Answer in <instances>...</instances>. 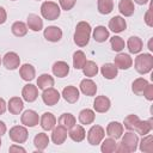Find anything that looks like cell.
I'll use <instances>...</instances> for the list:
<instances>
[{"mask_svg": "<svg viewBox=\"0 0 153 153\" xmlns=\"http://www.w3.org/2000/svg\"><path fill=\"white\" fill-rule=\"evenodd\" d=\"M137 145H139L137 134H135L131 130H129V131L124 133V135H123V137L121 140V143L116 148V152L131 153V152H135L137 149Z\"/></svg>", "mask_w": 153, "mask_h": 153, "instance_id": "cell-1", "label": "cell"}, {"mask_svg": "<svg viewBox=\"0 0 153 153\" xmlns=\"http://www.w3.org/2000/svg\"><path fill=\"white\" fill-rule=\"evenodd\" d=\"M91 36V25L87 22H79L75 26L74 43L78 47H85L88 44Z\"/></svg>", "mask_w": 153, "mask_h": 153, "instance_id": "cell-2", "label": "cell"}, {"mask_svg": "<svg viewBox=\"0 0 153 153\" xmlns=\"http://www.w3.org/2000/svg\"><path fill=\"white\" fill-rule=\"evenodd\" d=\"M153 68V56L151 54H140L135 57V69L140 74H147Z\"/></svg>", "mask_w": 153, "mask_h": 153, "instance_id": "cell-3", "label": "cell"}, {"mask_svg": "<svg viewBox=\"0 0 153 153\" xmlns=\"http://www.w3.org/2000/svg\"><path fill=\"white\" fill-rule=\"evenodd\" d=\"M60 6L54 1H44L41 6V14L47 20H55L60 17Z\"/></svg>", "mask_w": 153, "mask_h": 153, "instance_id": "cell-4", "label": "cell"}, {"mask_svg": "<svg viewBox=\"0 0 153 153\" xmlns=\"http://www.w3.org/2000/svg\"><path fill=\"white\" fill-rule=\"evenodd\" d=\"M104 136H105V131H104L103 127L96 124V126H92L90 128V130L87 133V141L90 145L97 146L103 141Z\"/></svg>", "mask_w": 153, "mask_h": 153, "instance_id": "cell-5", "label": "cell"}, {"mask_svg": "<svg viewBox=\"0 0 153 153\" xmlns=\"http://www.w3.org/2000/svg\"><path fill=\"white\" fill-rule=\"evenodd\" d=\"M29 137L27 129L23 126H14L10 129V139L16 143H24Z\"/></svg>", "mask_w": 153, "mask_h": 153, "instance_id": "cell-6", "label": "cell"}, {"mask_svg": "<svg viewBox=\"0 0 153 153\" xmlns=\"http://www.w3.org/2000/svg\"><path fill=\"white\" fill-rule=\"evenodd\" d=\"M60 93L56 88L54 87H48V88H44L43 90V93H42V99L44 102L45 105L48 106H53L55 105L59 100H60Z\"/></svg>", "mask_w": 153, "mask_h": 153, "instance_id": "cell-7", "label": "cell"}, {"mask_svg": "<svg viewBox=\"0 0 153 153\" xmlns=\"http://www.w3.org/2000/svg\"><path fill=\"white\" fill-rule=\"evenodd\" d=\"M2 63L4 66L10 69V71H13V69H17L20 65V57L17 53L14 51H8L4 55V59H2Z\"/></svg>", "mask_w": 153, "mask_h": 153, "instance_id": "cell-8", "label": "cell"}, {"mask_svg": "<svg viewBox=\"0 0 153 153\" xmlns=\"http://www.w3.org/2000/svg\"><path fill=\"white\" fill-rule=\"evenodd\" d=\"M20 121H22V124H24L25 127H35L38 124L39 117L35 110H25L22 114Z\"/></svg>", "mask_w": 153, "mask_h": 153, "instance_id": "cell-9", "label": "cell"}, {"mask_svg": "<svg viewBox=\"0 0 153 153\" xmlns=\"http://www.w3.org/2000/svg\"><path fill=\"white\" fill-rule=\"evenodd\" d=\"M44 38L49 42H59L62 38V30L59 26H48L44 29Z\"/></svg>", "mask_w": 153, "mask_h": 153, "instance_id": "cell-10", "label": "cell"}, {"mask_svg": "<svg viewBox=\"0 0 153 153\" xmlns=\"http://www.w3.org/2000/svg\"><path fill=\"white\" fill-rule=\"evenodd\" d=\"M22 96H23V99L29 102V103H32L37 99L38 97V88L37 86L32 85V84H26L23 90H22Z\"/></svg>", "mask_w": 153, "mask_h": 153, "instance_id": "cell-11", "label": "cell"}, {"mask_svg": "<svg viewBox=\"0 0 153 153\" xmlns=\"http://www.w3.org/2000/svg\"><path fill=\"white\" fill-rule=\"evenodd\" d=\"M126 27H127L126 19L122 18L121 16H115L109 20V29L115 33H120L124 31Z\"/></svg>", "mask_w": 153, "mask_h": 153, "instance_id": "cell-12", "label": "cell"}, {"mask_svg": "<svg viewBox=\"0 0 153 153\" xmlns=\"http://www.w3.org/2000/svg\"><path fill=\"white\" fill-rule=\"evenodd\" d=\"M114 65L120 69H129L131 67V65H133V59L130 57L129 54L120 53L115 57V63Z\"/></svg>", "mask_w": 153, "mask_h": 153, "instance_id": "cell-13", "label": "cell"}, {"mask_svg": "<svg viewBox=\"0 0 153 153\" xmlns=\"http://www.w3.org/2000/svg\"><path fill=\"white\" fill-rule=\"evenodd\" d=\"M67 129L62 126H57V127H54L53 129V133H51V140L55 145H62L66 139H67Z\"/></svg>", "mask_w": 153, "mask_h": 153, "instance_id": "cell-14", "label": "cell"}, {"mask_svg": "<svg viewBox=\"0 0 153 153\" xmlns=\"http://www.w3.org/2000/svg\"><path fill=\"white\" fill-rule=\"evenodd\" d=\"M79 96H80V93H79V90L75 87V86H66L63 90H62V97H63V99L66 100V102H68V103H71V104H73V103H75L78 99H79Z\"/></svg>", "mask_w": 153, "mask_h": 153, "instance_id": "cell-15", "label": "cell"}, {"mask_svg": "<svg viewBox=\"0 0 153 153\" xmlns=\"http://www.w3.org/2000/svg\"><path fill=\"white\" fill-rule=\"evenodd\" d=\"M106 134L109 135V137H112V139H120L123 134V124H121L120 122H116V121H112L108 124L106 127Z\"/></svg>", "mask_w": 153, "mask_h": 153, "instance_id": "cell-16", "label": "cell"}, {"mask_svg": "<svg viewBox=\"0 0 153 153\" xmlns=\"http://www.w3.org/2000/svg\"><path fill=\"white\" fill-rule=\"evenodd\" d=\"M53 74L57 78H65L69 73V66L65 61H56L51 67Z\"/></svg>", "mask_w": 153, "mask_h": 153, "instance_id": "cell-17", "label": "cell"}, {"mask_svg": "<svg viewBox=\"0 0 153 153\" xmlns=\"http://www.w3.org/2000/svg\"><path fill=\"white\" fill-rule=\"evenodd\" d=\"M110 99L105 96H98L96 97L94 102H93V109L97 111V112H106L109 109H110Z\"/></svg>", "mask_w": 153, "mask_h": 153, "instance_id": "cell-18", "label": "cell"}, {"mask_svg": "<svg viewBox=\"0 0 153 153\" xmlns=\"http://www.w3.org/2000/svg\"><path fill=\"white\" fill-rule=\"evenodd\" d=\"M80 91L88 97H92L97 92V85L91 79H84L80 81Z\"/></svg>", "mask_w": 153, "mask_h": 153, "instance_id": "cell-19", "label": "cell"}, {"mask_svg": "<svg viewBox=\"0 0 153 153\" xmlns=\"http://www.w3.org/2000/svg\"><path fill=\"white\" fill-rule=\"evenodd\" d=\"M68 136H69L73 141H75V142H81V141L85 139V136H86V131H85V129H84L82 126H80V124H74V126L69 129Z\"/></svg>", "mask_w": 153, "mask_h": 153, "instance_id": "cell-20", "label": "cell"}, {"mask_svg": "<svg viewBox=\"0 0 153 153\" xmlns=\"http://www.w3.org/2000/svg\"><path fill=\"white\" fill-rule=\"evenodd\" d=\"M41 127L44 130H53L56 124V117L51 112H44L39 120Z\"/></svg>", "mask_w": 153, "mask_h": 153, "instance_id": "cell-21", "label": "cell"}, {"mask_svg": "<svg viewBox=\"0 0 153 153\" xmlns=\"http://www.w3.org/2000/svg\"><path fill=\"white\" fill-rule=\"evenodd\" d=\"M23 108H24V103H23L22 98H19V97H12L8 100L7 109H8V111L12 115H19L22 112Z\"/></svg>", "mask_w": 153, "mask_h": 153, "instance_id": "cell-22", "label": "cell"}, {"mask_svg": "<svg viewBox=\"0 0 153 153\" xmlns=\"http://www.w3.org/2000/svg\"><path fill=\"white\" fill-rule=\"evenodd\" d=\"M127 47H128L129 53H131V54H137V53L141 51V49H142V47H143V42H142V39H141L140 37H137V36H131V37H129V39H128V42H127Z\"/></svg>", "mask_w": 153, "mask_h": 153, "instance_id": "cell-23", "label": "cell"}, {"mask_svg": "<svg viewBox=\"0 0 153 153\" xmlns=\"http://www.w3.org/2000/svg\"><path fill=\"white\" fill-rule=\"evenodd\" d=\"M100 73L102 75L108 79V80H111V79H115L117 76V73H118V68L114 65V63H104L102 67H100Z\"/></svg>", "mask_w": 153, "mask_h": 153, "instance_id": "cell-24", "label": "cell"}, {"mask_svg": "<svg viewBox=\"0 0 153 153\" xmlns=\"http://www.w3.org/2000/svg\"><path fill=\"white\" fill-rule=\"evenodd\" d=\"M19 74L22 76L23 80L25 81H31L33 80L35 75H36V71H35V67L30 63H24L20 68H19Z\"/></svg>", "mask_w": 153, "mask_h": 153, "instance_id": "cell-25", "label": "cell"}, {"mask_svg": "<svg viewBox=\"0 0 153 153\" xmlns=\"http://www.w3.org/2000/svg\"><path fill=\"white\" fill-rule=\"evenodd\" d=\"M118 11L121 12V14H123L124 17H130L133 16L135 7L133 4V0H121L118 2Z\"/></svg>", "mask_w": 153, "mask_h": 153, "instance_id": "cell-26", "label": "cell"}, {"mask_svg": "<svg viewBox=\"0 0 153 153\" xmlns=\"http://www.w3.org/2000/svg\"><path fill=\"white\" fill-rule=\"evenodd\" d=\"M27 26H29V29H31L35 32L41 31L43 29V20L37 14H29V17H27Z\"/></svg>", "mask_w": 153, "mask_h": 153, "instance_id": "cell-27", "label": "cell"}, {"mask_svg": "<svg viewBox=\"0 0 153 153\" xmlns=\"http://www.w3.org/2000/svg\"><path fill=\"white\" fill-rule=\"evenodd\" d=\"M93 38L96 42H99V43L105 42L109 38V30L103 25L96 26V29L93 30Z\"/></svg>", "mask_w": 153, "mask_h": 153, "instance_id": "cell-28", "label": "cell"}, {"mask_svg": "<svg viewBox=\"0 0 153 153\" xmlns=\"http://www.w3.org/2000/svg\"><path fill=\"white\" fill-rule=\"evenodd\" d=\"M152 129H153V121H152V118H149L147 121H141L140 120V122L137 123V126L135 128L136 133L140 134V135H142V136L149 134V131Z\"/></svg>", "mask_w": 153, "mask_h": 153, "instance_id": "cell-29", "label": "cell"}, {"mask_svg": "<svg viewBox=\"0 0 153 153\" xmlns=\"http://www.w3.org/2000/svg\"><path fill=\"white\" fill-rule=\"evenodd\" d=\"M96 118V114L91 109H84L79 112V121L81 124H91Z\"/></svg>", "mask_w": 153, "mask_h": 153, "instance_id": "cell-30", "label": "cell"}, {"mask_svg": "<svg viewBox=\"0 0 153 153\" xmlns=\"http://www.w3.org/2000/svg\"><path fill=\"white\" fill-rule=\"evenodd\" d=\"M49 143V137L45 133H38L35 137H33V145L38 151H43L47 148Z\"/></svg>", "mask_w": 153, "mask_h": 153, "instance_id": "cell-31", "label": "cell"}, {"mask_svg": "<svg viewBox=\"0 0 153 153\" xmlns=\"http://www.w3.org/2000/svg\"><path fill=\"white\" fill-rule=\"evenodd\" d=\"M37 86L38 88L41 90H44V88H48V87H53L54 86V78L47 73L44 74H41L37 79Z\"/></svg>", "mask_w": 153, "mask_h": 153, "instance_id": "cell-32", "label": "cell"}, {"mask_svg": "<svg viewBox=\"0 0 153 153\" xmlns=\"http://www.w3.org/2000/svg\"><path fill=\"white\" fill-rule=\"evenodd\" d=\"M75 123H76L75 117L72 114H69V112L62 114L60 116V118H59V124L62 126V127H65L66 129H71Z\"/></svg>", "mask_w": 153, "mask_h": 153, "instance_id": "cell-33", "label": "cell"}, {"mask_svg": "<svg viewBox=\"0 0 153 153\" xmlns=\"http://www.w3.org/2000/svg\"><path fill=\"white\" fill-rule=\"evenodd\" d=\"M86 55L84 51L81 50H76L74 54H73V67L75 69H82L85 62H86Z\"/></svg>", "mask_w": 153, "mask_h": 153, "instance_id": "cell-34", "label": "cell"}, {"mask_svg": "<svg viewBox=\"0 0 153 153\" xmlns=\"http://www.w3.org/2000/svg\"><path fill=\"white\" fill-rule=\"evenodd\" d=\"M82 73L85 76H88V78H92L94 75H97L98 73V66L94 61H86L84 67H82Z\"/></svg>", "mask_w": 153, "mask_h": 153, "instance_id": "cell-35", "label": "cell"}, {"mask_svg": "<svg viewBox=\"0 0 153 153\" xmlns=\"http://www.w3.org/2000/svg\"><path fill=\"white\" fill-rule=\"evenodd\" d=\"M147 84H148V81H147L146 79H143V78H137V79H135V80L133 81V84H131V90H133V92H134L136 96H142V92H143L145 87L147 86Z\"/></svg>", "mask_w": 153, "mask_h": 153, "instance_id": "cell-36", "label": "cell"}, {"mask_svg": "<svg viewBox=\"0 0 153 153\" xmlns=\"http://www.w3.org/2000/svg\"><path fill=\"white\" fill-rule=\"evenodd\" d=\"M11 30H12V33H13L14 36H17V37H23V36H25L26 32H27V25H26L25 23H23V22H14V23L12 24Z\"/></svg>", "mask_w": 153, "mask_h": 153, "instance_id": "cell-37", "label": "cell"}, {"mask_svg": "<svg viewBox=\"0 0 153 153\" xmlns=\"http://www.w3.org/2000/svg\"><path fill=\"white\" fill-rule=\"evenodd\" d=\"M116 148H117V143H116V140L112 139V137L105 139L102 142V146H100V151L103 153H112V152H116Z\"/></svg>", "mask_w": 153, "mask_h": 153, "instance_id": "cell-38", "label": "cell"}, {"mask_svg": "<svg viewBox=\"0 0 153 153\" xmlns=\"http://www.w3.org/2000/svg\"><path fill=\"white\" fill-rule=\"evenodd\" d=\"M140 151L146 152V153H152L153 152V136L152 135H145L143 139L140 142Z\"/></svg>", "mask_w": 153, "mask_h": 153, "instance_id": "cell-39", "label": "cell"}, {"mask_svg": "<svg viewBox=\"0 0 153 153\" xmlns=\"http://www.w3.org/2000/svg\"><path fill=\"white\" fill-rule=\"evenodd\" d=\"M114 10L112 0H98V11L102 14H109Z\"/></svg>", "mask_w": 153, "mask_h": 153, "instance_id": "cell-40", "label": "cell"}, {"mask_svg": "<svg viewBox=\"0 0 153 153\" xmlns=\"http://www.w3.org/2000/svg\"><path fill=\"white\" fill-rule=\"evenodd\" d=\"M139 122H140L139 116L131 114V115H128V116L124 118L123 124H124V128H127L128 130H135V128H136V126H137Z\"/></svg>", "mask_w": 153, "mask_h": 153, "instance_id": "cell-41", "label": "cell"}, {"mask_svg": "<svg viewBox=\"0 0 153 153\" xmlns=\"http://www.w3.org/2000/svg\"><path fill=\"white\" fill-rule=\"evenodd\" d=\"M110 45H111V49L114 51L120 53L121 50L124 49V41L120 36H114L110 38Z\"/></svg>", "mask_w": 153, "mask_h": 153, "instance_id": "cell-42", "label": "cell"}, {"mask_svg": "<svg viewBox=\"0 0 153 153\" xmlns=\"http://www.w3.org/2000/svg\"><path fill=\"white\" fill-rule=\"evenodd\" d=\"M75 2H76V0H60V6H61L62 10L69 11L74 7Z\"/></svg>", "mask_w": 153, "mask_h": 153, "instance_id": "cell-43", "label": "cell"}, {"mask_svg": "<svg viewBox=\"0 0 153 153\" xmlns=\"http://www.w3.org/2000/svg\"><path fill=\"white\" fill-rule=\"evenodd\" d=\"M142 94L145 96V98L147 100H153V85L152 84H147V86L145 87Z\"/></svg>", "mask_w": 153, "mask_h": 153, "instance_id": "cell-44", "label": "cell"}, {"mask_svg": "<svg viewBox=\"0 0 153 153\" xmlns=\"http://www.w3.org/2000/svg\"><path fill=\"white\" fill-rule=\"evenodd\" d=\"M145 22L148 26H153V20H152V6H149V8L147 10L146 14H145Z\"/></svg>", "mask_w": 153, "mask_h": 153, "instance_id": "cell-45", "label": "cell"}, {"mask_svg": "<svg viewBox=\"0 0 153 153\" xmlns=\"http://www.w3.org/2000/svg\"><path fill=\"white\" fill-rule=\"evenodd\" d=\"M6 19H7V13H6L5 8L0 6V25L4 24L6 22Z\"/></svg>", "mask_w": 153, "mask_h": 153, "instance_id": "cell-46", "label": "cell"}, {"mask_svg": "<svg viewBox=\"0 0 153 153\" xmlns=\"http://www.w3.org/2000/svg\"><path fill=\"white\" fill-rule=\"evenodd\" d=\"M8 151H10L11 153H13V152H22V153H25V152H26L25 148H23V147H20V146H17V145L11 146V147L8 148Z\"/></svg>", "mask_w": 153, "mask_h": 153, "instance_id": "cell-47", "label": "cell"}, {"mask_svg": "<svg viewBox=\"0 0 153 153\" xmlns=\"http://www.w3.org/2000/svg\"><path fill=\"white\" fill-rule=\"evenodd\" d=\"M6 108H7V105H6L5 99L4 98H0V115H2L6 111Z\"/></svg>", "mask_w": 153, "mask_h": 153, "instance_id": "cell-48", "label": "cell"}, {"mask_svg": "<svg viewBox=\"0 0 153 153\" xmlns=\"http://www.w3.org/2000/svg\"><path fill=\"white\" fill-rule=\"evenodd\" d=\"M6 130H7L6 124H5L2 121H0V136H1V135H4V134L6 133Z\"/></svg>", "mask_w": 153, "mask_h": 153, "instance_id": "cell-49", "label": "cell"}, {"mask_svg": "<svg viewBox=\"0 0 153 153\" xmlns=\"http://www.w3.org/2000/svg\"><path fill=\"white\" fill-rule=\"evenodd\" d=\"M136 4H139V5H145V4H147V1L148 0H134Z\"/></svg>", "mask_w": 153, "mask_h": 153, "instance_id": "cell-50", "label": "cell"}, {"mask_svg": "<svg viewBox=\"0 0 153 153\" xmlns=\"http://www.w3.org/2000/svg\"><path fill=\"white\" fill-rule=\"evenodd\" d=\"M0 146H1V139H0Z\"/></svg>", "mask_w": 153, "mask_h": 153, "instance_id": "cell-51", "label": "cell"}, {"mask_svg": "<svg viewBox=\"0 0 153 153\" xmlns=\"http://www.w3.org/2000/svg\"><path fill=\"white\" fill-rule=\"evenodd\" d=\"M0 65H1V57H0Z\"/></svg>", "mask_w": 153, "mask_h": 153, "instance_id": "cell-52", "label": "cell"}, {"mask_svg": "<svg viewBox=\"0 0 153 153\" xmlns=\"http://www.w3.org/2000/svg\"><path fill=\"white\" fill-rule=\"evenodd\" d=\"M12 1H14V0H12Z\"/></svg>", "mask_w": 153, "mask_h": 153, "instance_id": "cell-53", "label": "cell"}]
</instances>
